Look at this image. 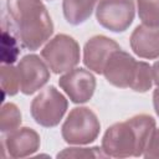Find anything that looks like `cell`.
Instances as JSON below:
<instances>
[{
  "label": "cell",
  "instance_id": "obj_1",
  "mask_svg": "<svg viewBox=\"0 0 159 159\" xmlns=\"http://www.w3.org/2000/svg\"><path fill=\"white\" fill-rule=\"evenodd\" d=\"M6 10L22 47L35 51L53 34L52 19L41 0H6Z\"/></svg>",
  "mask_w": 159,
  "mask_h": 159
},
{
  "label": "cell",
  "instance_id": "obj_2",
  "mask_svg": "<svg viewBox=\"0 0 159 159\" xmlns=\"http://www.w3.org/2000/svg\"><path fill=\"white\" fill-rule=\"evenodd\" d=\"M154 128L155 119L149 114H137L114 123L102 138V150L113 158L142 157Z\"/></svg>",
  "mask_w": 159,
  "mask_h": 159
},
{
  "label": "cell",
  "instance_id": "obj_3",
  "mask_svg": "<svg viewBox=\"0 0 159 159\" xmlns=\"http://www.w3.org/2000/svg\"><path fill=\"white\" fill-rule=\"evenodd\" d=\"M101 132V123L97 114L88 107H76L67 116L62 124L61 134L68 144H89L94 142Z\"/></svg>",
  "mask_w": 159,
  "mask_h": 159
},
{
  "label": "cell",
  "instance_id": "obj_4",
  "mask_svg": "<svg viewBox=\"0 0 159 159\" xmlns=\"http://www.w3.org/2000/svg\"><path fill=\"white\" fill-rule=\"evenodd\" d=\"M41 56L50 70L53 73L60 75L75 68L80 63V45L72 36L57 34L43 46Z\"/></svg>",
  "mask_w": 159,
  "mask_h": 159
},
{
  "label": "cell",
  "instance_id": "obj_5",
  "mask_svg": "<svg viewBox=\"0 0 159 159\" xmlns=\"http://www.w3.org/2000/svg\"><path fill=\"white\" fill-rule=\"evenodd\" d=\"M67 108L68 102L66 97L55 86H48L32 99L30 111L37 124L52 128L60 124Z\"/></svg>",
  "mask_w": 159,
  "mask_h": 159
},
{
  "label": "cell",
  "instance_id": "obj_6",
  "mask_svg": "<svg viewBox=\"0 0 159 159\" xmlns=\"http://www.w3.org/2000/svg\"><path fill=\"white\" fill-rule=\"evenodd\" d=\"M134 15V0H99L96 10L98 24L112 32L125 31L132 25Z\"/></svg>",
  "mask_w": 159,
  "mask_h": 159
},
{
  "label": "cell",
  "instance_id": "obj_7",
  "mask_svg": "<svg viewBox=\"0 0 159 159\" xmlns=\"http://www.w3.org/2000/svg\"><path fill=\"white\" fill-rule=\"evenodd\" d=\"M139 63L140 61H137L132 55L118 48L109 56L102 75L111 84L132 89L138 75Z\"/></svg>",
  "mask_w": 159,
  "mask_h": 159
},
{
  "label": "cell",
  "instance_id": "obj_8",
  "mask_svg": "<svg viewBox=\"0 0 159 159\" xmlns=\"http://www.w3.org/2000/svg\"><path fill=\"white\" fill-rule=\"evenodd\" d=\"M20 76V91L26 94H34L42 88L50 80V67L40 56L30 53L24 56L17 63Z\"/></svg>",
  "mask_w": 159,
  "mask_h": 159
},
{
  "label": "cell",
  "instance_id": "obj_9",
  "mask_svg": "<svg viewBox=\"0 0 159 159\" xmlns=\"http://www.w3.org/2000/svg\"><path fill=\"white\" fill-rule=\"evenodd\" d=\"M58 84L73 103L81 104L92 98L97 83L91 71L77 67L62 75L58 80Z\"/></svg>",
  "mask_w": 159,
  "mask_h": 159
},
{
  "label": "cell",
  "instance_id": "obj_10",
  "mask_svg": "<svg viewBox=\"0 0 159 159\" xmlns=\"http://www.w3.org/2000/svg\"><path fill=\"white\" fill-rule=\"evenodd\" d=\"M118 48L120 46L104 35L92 36L83 47V63L88 70L102 75L109 56Z\"/></svg>",
  "mask_w": 159,
  "mask_h": 159
},
{
  "label": "cell",
  "instance_id": "obj_11",
  "mask_svg": "<svg viewBox=\"0 0 159 159\" xmlns=\"http://www.w3.org/2000/svg\"><path fill=\"white\" fill-rule=\"evenodd\" d=\"M41 139L39 133L30 127H21L9 132L2 138V147L11 158H25L40 149Z\"/></svg>",
  "mask_w": 159,
  "mask_h": 159
},
{
  "label": "cell",
  "instance_id": "obj_12",
  "mask_svg": "<svg viewBox=\"0 0 159 159\" xmlns=\"http://www.w3.org/2000/svg\"><path fill=\"white\" fill-rule=\"evenodd\" d=\"M130 48L133 52L147 60H154L159 57V27H152L147 25H138L129 39Z\"/></svg>",
  "mask_w": 159,
  "mask_h": 159
},
{
  "label": "cell",
  "instance_id": "obj_13",
  "mask_svg": "<svg viewBox=\"0 0 159 159\" xmlns=\"http://www.w3.org/2000/svg\"><path fill=\"white\" fill-rule=\"evenodd\" d=\"M99 0H62V11L66 21L73 26L86 22Z\"/></svg>",
  "mask_w": 159,
  "mask_h": 159
},
{
  "label": "cell",
  "instance_id": "obj_14",
  "mask_svg": "<svg viewBox=\"0 0 159 159\" xmlns=\"http://www.w3.org/2000/svg\"><path fill=\"white\" fill-rule=\"evenodd\" d=\"M21 112L15 103L7 102L4 103L0 112V130L1 133H9L17 128L21 124Z\"/></svg>",
  "mask_w": 159,
  "mask_h": 159
},
{
  "label": "cell",
  "instance_id": "obj_15",
  "mask_svg": "<svg viewBox=\"0 0 159 159\" xmlns=\"http://www.w3.org/2000/svg\"><path fill=\"white\" fill-rule=\"evenodd\" d=\"M0 70L2 94L15 96L20 91V76L17 67H14L11 63H2Z\"/></svg>",
  "mask_w": 159,
  "mask_h": 159
},
{
  "label": "cell",
  "instance_id": "obj_16",
  "mask_svg": "<svg viewBox=\"0 0 159 159\" xmlns=\"http://www.w3.org/2000/svg\"><path fill=\"white\" fill-rule=\"evenodd\" d=\"M138 15L147 26L159 27V0H137Z\"/></svg>",
  "mask_w": 159,
  "mask_h": 159
},
{
  "label": "cell",
  "instance_id": "obj_17",
  "mask_svg": "<svg viewBox=\"0 0 159 159\" xmlns=\"http://www.w3.org/2000/svg\"><path fill=\"white\" fill-rule=\"evenodd\" d=\"M57 158H106L107 155L99 147L92 148H66L57 153Z\"/></svg>",
  "mask_w": 159,
  "mask_h": 159
},
{
  "label": "cell",
  "instance_id": "obj_18",
  "mask_svg": "<svg viewBox=\"0 0 159 159\" xmlns=\"http://www.w3.org/2000/svg\"><path fill=\"white\" fill-rule=\"evenodd\" d=\"M143 157L147 159L159 158V128H154L145 145Z\"/></svg>",
  "mask_w": 159,
  "mask_h": 159
},
{
  "label": "cell",
  "instance_id": "obj_19",
  "mask_svg": "<svg viewBox=\"0 0 159 159\" xmlns=\"http://www.w3.org/2000/svg\"><path fill=\"white\" fill-rule=\"evenodd\" d=\"M152 73H153V83H155V86L159 87V60L153 63Z\"/></svg>",
  "mask_w": 159,
  "mask_h": 159
},
{
  "label": "cell",
  "instance_id": "obj_20",
  "mask_svg": "<svg viewBox=\"0 0 159 159\" xmlns=\"http://www.w3.org/2000/svg\"><path fill=\"white\" fill-rule=\"evenodd\" d=\"M153 106L157 116L159 117V87H157L153 92Z\"/></svg>",
  "mask_w": 159,
  "mask_h": 159
},
{
  "label": "cell",
  "instance_id": "obj_21",
  "mask_svg": "<svg viewBox=\"0 0 159 159\" xmlns=\"http://www.w3.org/2000/svg\"><path fill=\"white\" fill-rule=\"evenodd\" d=\"M48 1H50V0H48Z\"/></svg>",
  "mask_w": 159,
  "mask_h": 159
}]
</instances>
